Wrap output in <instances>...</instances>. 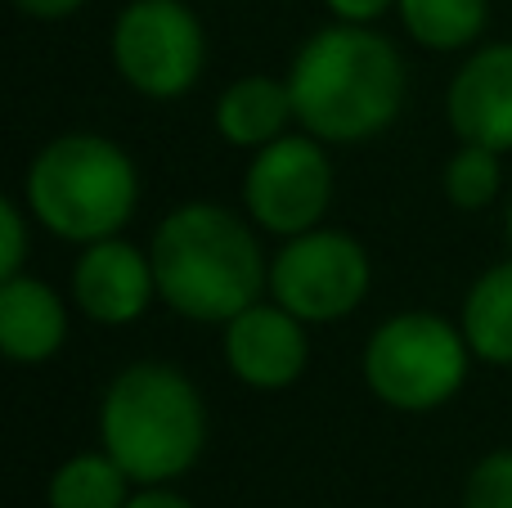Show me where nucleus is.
<instances>
[{
    "instance_id": "9",
    "label": "nucleus",
    "mask_w": 512,
    "mask_h": 508,
    "mask_svg": "<svg viewBox=\"0 0 512 508\" xmlns=\"http://www.w3.org/2000/svg\"><path fill=\"white\" fill-rule=\"evenodd\" d=\"M310 324L274 297H261L230 324H221L225 369L252 392H283L310 369Z\"/></svg>"
},
{
    "instance_id": "7",
    "label": "nucleus",
    "mask_w": 512,
    "mask_h": 508,
    "mask_svg": "<svg viewBox=\"0 0 512 508\" xmlns=\"http://www.w3.org/2000/svg\"><path fill=\"white\" fill-rule=\"evenodd\" d=\"M373 288V261L364 243L346 230L315 225L292 234L270 257V293L306 324H337L364 306Z\"/></svg>"
},
{
    "instance_id": "5",
    "label": "nucleus",
    "mask_w": 512,
    "mask_h": 508,
    "mask_svg": "<svg viewBox=\"0 0 512 508\" xmlns=\"http://www.w3.org/2000/svg\"><path fill=\"white\" fill-rule=\"evenodd\" d=\"M472 347L459 320L436 311H400L369 333L360 356L364 387L396 414H432L463 392Z\"/></svg>"
},
{
    "instance_id": "22",
    "label": "nucleus",
    "mask_w": 512,
    "mask_h": 508,
    "mask_svg": "<svg viewBox=\"0 0 512 508\" xmlns=\"http://www.w3.org/2000/svg\"><path fill=\"white\" fill-rule=\"evenodd\" d=\"M126 508H194V500H185V495L171 491V486H135Z\"/></svg>"
},
{
    "instance_id": "18",
    "label": "nucleus",
    "mask_w": 512,
    "mask_h": 508,
    "mask_svg": "<svg viewBox=\"0 0 512 508\" xmlns=\"http://www.w3.org/2000/svg\"><path fill=\"white\" fill-rule=\"evenodd\" d=\"M463 508H512V446L490 450L463 482Z\"/></svg>"
},
{
    "instance_id": "8",
    "label": "nucleus",
    "mask_w": 512,
    "mask_h": 508,
    "mask_svg": "<svg viewBox=\"0 0 512 508\" xmlns=\"http://www.w3.org/2000/svg\"><path fill=\"white\" fill-rule=\"evenodd\" d=\"M333 158L328 144L310 131H288L274 144L256 149L243 171V212L256 230L274 239H292L324 225L333 207Z\"/></svg>"
},
{
    "instance_id": "15",
    "label": "nucleus",
    "mask_w": 512,
    "mask_h": 508,
    "mask_svg": "<svg viewBox=\"0 0 512 508\" xmlns=\"http://www.w3.org/2000/svg\"><path fill=\"white\" fill-rule=\"evenodd\" d=\"M396 18L414 45L432 54H463L490 23V0H396Z\"/></svg>"
},
{
    "instance_id": "10",
    "label": "nucleus",
    "mask_w": 512,
    "mask_h": 508,
    "mask_svg": "<svg viewBox=\"0 0 512 508\" xmlns=\"http://www.w3.org/2000/svg\"><path fill=\"white\" fill-rule=\"evenodd\" d=\"M68 293H72V306L90 324L126 329V324H135L158 302V275H153L149 248L122 239V234L86 243L81 257L72 261Z\"/></svg>"
},
{
    "instance_id": "20",
    "label": "nucleus",
    "mask_w": 512,
    "mask_h": 508,
    "mask_svg": "<svg viewBox=\"0 0 512 508\" xmlns=\"http://www.w3.org/2000/svg\"><path fill=\"white\" fill-rule=\"evenodd\" d=\"M333 23H360V27H373L378 18H387L396 9V0H324Z\"/></svg>"
},
{
    "instance_id": "1",
    "label": "nucleus",
    "mask_w": 512,
    "mask_h": 508,
    "mask_svg": "<svg viewBox=\"0 0 512 508\" xmlns=\"http://www.w3.org/2000/svg\"><path fill=\"white\" fill-rule=\"evenodd\" d=\"M158 302L194 324H230L270 293L265 257L248 212L221 203H180L149 239Z\"/></svg>"
},
{
    "instance_id": "13",
    "label": "nucleus",
    "mask_w": 512,
    "mask_h": 508,
    "mask_svg": "<svg viewBox=\"0 0 512 508\" xmlns=\"http://www.w3.org/2000/svg\"><path fill=\"white\" fill-rule=\"evenodd\" d=\"M292 122H297V108H292L288 77L252 72V77L230 81L216 99V135L230 149L256 153L265 144H274L279 135H288Z\"/></svg>"
},
{
    "instance_id": "2",
    "label": "nucleus",
    "mask_w": 512,
    "mask_h": 508,
    "mask_svg": "<svg viewBox=\"0 0 512 508\" xmlns=\"http://www.w3.org/2000/svg\"><path fill=\"white\" fill-rule=\"evenodd\" d=\"M297 126L324 144H364L405 108V59L378 27L328 23L301 41L288 68Z\"/></svg>"
},
{
    "instance_id": "6",
    "label": "nucleus",
    "mask_w": 512,
    "mask_h": 508,
    "mask_svg": "<svg viewBox=\"0 0 512 508\" xmlns=\"http://www.w3.org/2000/svg\"><path fill=\"white\" fill-rule=\"evenodd\" d=\"M113 68L135 95L180 99L203 81L207 32L185 0H126L108 36Z\"/></svg>"
},
{
    "instance_id": "3",
    "label": "nucleus",
    "mask_w": 512,
    "mask_h": 508,
    "mask_svg": "<svg viewBox=\"0 0 512 508\" xmlns=\"http://www.w3.org/2000/svg\"><path fill=\"white\" fill-rule=\"evenodd\" d=\"M99 446L131 473L135 486H171L207 450V401L185 369L135 360L108 378L99 396Z\"/></svg>"
},
{
    "instance_id": "12",
    "label": "nucleus",
    "mask_w": 512,
    "mask_h": 508,
    "mask_svg": "<svg viewBox=\"0 0 512 508\" xmlns=\"http://www.w3.org/2000/svg\"><path fill=\"white\" fill-rule=\"evenodd\" d=\"M68 342V302L36 275L0 279V351L14 365H45Z\"/></svg>"
},
{
    "instance_id": "14",
    "label": "nucleus",
    "mask_w": 512,
    "mask_h": 508,
    "mask_svg": "<svg viewBox=\"0 0 512 508\" xmlns=\"http://www.w3.org/2000/svg\"><path fill=\"white\" fill-rule=\"evenodd\" d=\"M459 329L481 365L512 369V257L472 279L459 306Z\"/></svg>"
},
{
    "instance_id": "21",
    "label": "nucleus",
    "mask_w": 512,
    "mask_h": 508,
    "mask_svg": "<svg viewBox=\"0 0 512 508\" xmlns=\"http://www.w3.org/2000/svg\"><path fill=\"white\" fill-rule=\"evenodd\" d=\"M86 0H14L18 14L36 18V23H59V18H72Z\"/></svg>"
},
{
    "instance_id": "4",
    "label": "nucleus",
    "mask_w": 512,
    "mask_h": 508,
    "mask_svg": "<svg viewBox=\"0 0 512 508\" xmlns=\"http://www.w3.org/2000/svg\"><path fill=\"white\" fill-rule=\"evenodd\" d=\"M23 207L63 243H99L122 234L140 212V167L99 131L45 140L23 171Z\"/></svg>"
},
{
    "instance_id": "11",
    "label": "nucleus",
    "mask_w": 512,
    "mask_h": 508,
    "mask_svg": "<svg viewBox=\"0 0 512 508\" xmlns=\"http://www.w3.org/2000/svg\"><path fill=\"white\" fill-rule=\"evenodd\" d=\"M445 117L459 144L512 153V41L472 45L445 90Z\"/></svg>"
},
{
    "instance_id": "17",
    "label": "nucleus",
    "mask_w": 512,
    "mask_h": 508,
    "mask_svg": "<svg viewBox=\"0 0 512 508\" xmlns=\"http://www.w3.org/2000/svg\"><path fill=\"white\" fill-rule=\"evenodd\" d=\"M441 189L459 212H486L504 194V153L486 149V144H459L445 162Z\"/></svg>"
},
{
    "instance_id": "23",
    "label": "nucleus",
    "mask_w": 512,
    "mask_h": 508,
    "mask_svg": "<svg viewBox=\"0 0 512 508\" xmlns=\"http://www.w3.org/2000/svg\"><path fill=\"white\" fill-rule=\"evenodd\" d=\"M504 230H508V248H512V198H508V216H504Z\"/></svg>"
},
{
    "instance_id": "19",
    "label": "nucleus",
    "mask_w": 512,
    "mask_h": 508,
    "mask_svg": "<svg viewBox=\"0 0 512 508\" xmlns=\"http://www.w3.org/2000/svg\"><path fill=\"white\" fill-rule=\"evenodd\" d=\"M32 212L23 198H5L0 203V279L23 275L27 266V243H32Z\"/></svg>"
},
{
    "instance_id": "16",
    "label": "nucleus",
    "mask_w": 512,
    "mask_h": 508,
    "mask_svg": "<svg viewBox=\"0 0 512 508\" xmlns=\"http://www.w3.org/2000/svg\"><path fill=\"white\" fill-rule=\"evenodd\" d=\"M131 495H135L131 473L104 446L63 459L50 473V486H45V504L50 508H126Z\"/></svg>"
}]
</instances>
